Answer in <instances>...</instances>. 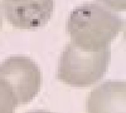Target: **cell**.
I'll return each mask as SVG.
<instances>
[{
    "mask_svg": "<svg viewBox=\"0 0 126 113\" xmlns=\"http://www.w3.org/2000/svg\"><path fill=\"white\" fill-rule=\"evenodd\" d=\"M118 15L97 4H86L71 12L67 24L71 42L88 49L109 46L121 31Z\"/></svg>",
    "mask_w": 126,
    "mask_h": 113,
    "instance_id": "1",
    "label": "cell"
},
{
    "mask_svg": "<svg viewBox=\"0 0 126 113\" xmlns=\"http://www.w3.org/2000/svg\"><path fill=\"white\" fill-rule=\"evenodd\" d=\"M0 78L11 86L18 105L31 101L40 90V69L27 57L12 56L5 60L0 64Z\"/></svg>",
    "mask_w": 126,
    "mask_h": 113,
    "instance_id": "3",
    "label": "cell"
},
{
    "mask_svg": "<svg viewBox=\"0 0 126 113\" xmlns=\"http://www.w3.org/2000/svg\"><path fill=\"white\" fill-rule=\"evenodd\" d=\"M1 24H2V18H1V14H0V29Z\"/></svg>",
    "mask_w": 126,
    "mask_h": 113,
    "instance_id": "8",
    "label": "cell"
},
{
    "mask_svg": "<svg viewBox=\"0 0 126 113\" xmlns=\"http://www.w3.org/2000/svg\"><path fill=\"white\" fill-rule=\"evenodd\" d=\"M18 105L11 86L0 78V113H15Z\"/></svg>",
    "mask_w": 126,
    "mask_h": 113,
    "instance_id": "6",
    "label": "cell"
},
{
    "mask_svg": "<svg viewBox=\"0 0 126 113\" xmlns=\"http://www.w3.org/2000/svg\"><path fill=\"white\" fill-rule=\"evenodd\" d=\"M126 82L105 81L88 95L86 113H126Z\"/></svg>",
    "mask_w": 126,
    "mask_h": 113,
    "instance_id": "5",
    "label": "cell"
},
{
    "mask_svg": "<svg viewBox=\"0 0 126 113\" xmlns=\"http://www.w3.org/2000/svg\"><path fill=\"white\" fill-rule=\"evenodd\" d=\"M26 113H54L50 112L47 111H44L43 110H37L35 111H32Z\"/></svg>",
    "mask_w": 126,
    "mask_h": 113,
    "instance_id": "7",
    "label": "cell"
},
{
    "mask_svg": "<svg viewBox=\"0 0 126 113\" xmlns=\"http://www.w3.org/2000/svg\"><path fill=\"white\" fill-rule=\"evenodd\" d=\"M110 55L109 46L88 49L71 42L61 54L57 77L65 84L75 87L93 85L107 72Z\"/></svg>",
    "mask_w": 126,
    "mask_h": 113,
    "instance_id": "2",
    "label": "cell"
},
{
    "mask_svg": "<svg viewBox=\"0 0 126 113\" xmlns=\"http://www.w3.org/2000/svg\"><path fill=\"white\" fill-rule=\"evenodd\" d=\"M5 17L13 26L31 29L42 26L51 18L53 0H5L0 3Z\"/></svg>",
    "mask_w": 126,
    "mask_h": 113,
    "instance_id": "4",
    "label": "cell"
}]
</instances>
